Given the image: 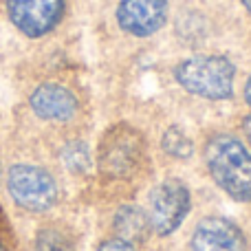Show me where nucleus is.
I'll return each mask as SVG.
<instances>
[{"label":"nucleus","instance_id":"nucleus-1","mask_svg":"<svg viewBox=\"0 0 251 251\" xmlns=\"http://www.w3.org/2000/svg\"><path fill=\"white\" fill-rule=\"evenodd\" d=\"M205 165L225 194L251 203V152L231 134H216L205 146Z\"/></svg>","mask_w":251,"mask_h":251},{"label":"nucleus","instance_id":"nucleus-18","mask_svg":"<svg viewBox=\"0 0 251 251\" xmlns=\"http://www.w3.org/2000/svg\"><path fill=\"white\" fill-rule=\"evenodd\" d=\"M0 251H7V249H4V247H2V245H0Z\"/></svg>","mask_w":251,"mask_h":251},{"label":"nucleus","instance_id":"nucleus-7","mask_svg":"<svg viewBox=\"0 0 251 251\" xmlns=\"http://www.w3.org/2000/svg\"><path fill=\"white\" fill-rule=\"evenodd\" d=\"M190 247L192 251H247V238L234 221L207 216L194 227Z\"/></svg>","mask_w":251,"mask_h":251},{"label":"nucleus","instance_id":"nucleus-13","mask_svg":"<svg viewBox=\"0 0 251 251\" xmlns=\"http://www.w3.org/2000/svg\"><path fill=\"white\" fill-rule=\"evenodd\" d=\"M62 156H64V161H66V168L73 170V172H84V170L88 168V163H91L88 150L84 143H69Z\"/></svg>","mask_w":251,"mask_h":251},{"label":"nucleus","instance_id":"nucleus-17","mask_svg":"<svg viewBox=\"0 0 251 251\" xmlns=\"http://www.w3.org/2000/svg\"><path fill=\"white\" fill-rule=\"evenodd\" d=\"M243 4H245V9L251 13V0H243Z\"/></svg>","mask_w":251,"mask_h":251},{"label":"nucleus","instance_id":"nucleus-5","mask_svg":"<svg viewBox=\"0 0 251 251\" xmlns=\"http://www.w3.org/2000/svg\"><path fill=\"white\" fill-rule=\"evenodd\" d=\"M7 187L11 199L29 212H47L57 201V185L44 168L18 163L9 170Z\"/></svg>","mask_w":251,"mask_h":251},{"label":"nucleus","instance_id":"nucleus-6","mask_svg":"<svg viewBox=\"0 0 251 251\" xmlns=\"http://www.w3.org/2000/svg\"><path fill=\"white\" fill-rule=\"evenodd\" d=\"M7 13L18 31L29 38H42L64 16V0H7Z\"/></svg>","mask_w":251,"mask_h":251},{"label":"nucleus","instance_id":"nucleus-9","mask_svg":"<svg viewBox=\"0 0 251 251\" xmlns=\"http://www.w3.org/2000/svg\"><path fill=\"white\" fill-rule=\"evenodd\" d=\"M31 108L47 122H69L77 113V100L60 84H42L31 93Z\"/></svg>","mask_w":251,"mask_h":251},{"label":"nucleus","instance_id":"nucleus-2","mask_svg":"<svg viewBox=\"0 0 251 251\" xmlns=\"http://www.w3.org/2000/svg\"><path fill=\"white\" fill-rule=\"evenodd\" d=\"M174 79L192 95L209 101H223L234 95L236 69L223 55H194L178 62Z\"/></svg>","mask_w":251,"mask_h":251},{"label":"nucleus","instance_id":"nucleus-14","mask_svg":"<svg viewBox=\"0 0 251 251\" xmlns=\"http://www.w3.org/2000/svg\"><path fill=\"white\" fill-rule=\"evenodd\" d=\"M97 251H137L132 243H126L122 238H110V240H104V243L97 247Z\"/></svg>","mask_w":251,"mask_h":251},{"label":"nucleus","instance_id":"nucleus-12","mask_svg":"<svg viewBox=\"0 0 251 251\" xmlns=\"http://www.w3.org/2000/svg\"><path fill=\"white\" fill-rule=\"evenodd\" d=\"M38 251H75V245L64 231L60 229H42L35 238Z\"/></svg>","mask_w":251,"mask_h":251},{"label":"nucleus","instance_id":"nucleus-3","mask_svg":"<svg viewBox=\"0 0 251 251\" xmlns=\"http://www.w3.org/2000/svg\"><path fill=\"white\" fill-rule=\"evenodd\" d=\"M146 163V141L132 126H113L97 146V165L108 178H130Z\"/></svg>","mask_w":251,"mask_h":251},{"label":"nucleus","instance_id":"nucleus-11","mask_svg":"<svg viewBox=\"0 0 251 251\" xmlns=\"http://www.w3.org/2000/svg\"><path fill=\"white\" fill-rule=\"evenodd\" d=\"M161 146H163V150L168 152V154L176 156V159H187V156H192V152H194L192 139L178 128H168V132L161 139Z\"/></svg>","mask_w":251,"mask_h":251},{"label":"nucleus","instance_id":"nucleus-4","mask_svg":"<svg viewBox=\"0 0 251 251\" xmlns=\"http://www.w3.org/2000/svg\"><path fill=\"white\" fill-rule=\"evenodd\" d=\"M190 190L181 178H165L150 192L148 201V223L156 236H170L181 227L190 214Z\"/></svg>","mask_w":251,"mask_h":251},{"label":"nucleus","instance_id":"nucleus-15","mask_svg":"<svg viewBox=\"0 0 251 251\" xmlns=\"http://www.w3.org/2000/svg\"><path fill=\"white\" fill-rule=\"evenodd\" d=\"M243 130H245V137H247V141L251 143V115L247 119H245V124H243Z\"/></svg>","mask_w":251,"mask_h":251},{"label":"nucleus","instance_id":"nucleus-8","mask_svg":"<svg viewBox=\"0 0 251 251\" xmlns=\"http://www.w3.org/2000/svg\"><path fill=\"white\" fill-rule=\"evenodd\" d=\"M117 22L134 38L154 35L168 22V0H122Z\"/></svg>","mask_w":251,"mask_h":251},{"label":"nucleus","instance_id":"nucleus-10","mask_svg":"<svg viewBox=\"0 0 251 251\" xmlns=\"http://www.w3.org/2000/svg\"><path fill=\"white\" fill-rule=\"evenodd\" d=\"M113 227L117 231V238L126 243H139L150 234V223H148V214L139 209L137 205H126L119 207L115 214Z\"/></svg>","mask_w":251,"mask_h":251},{"label":"nucleus","instance_id":"nucleus-16","mask_svg":"<svg viewBox=\"0 0 251 251\" xmlns=\"http://www.w3.org/2000/svg\"><path fill=\"white\" fill-rule=\"evenodd\" d=\"M245 100H247V104L251 106V75H249L247 84H245Z\"/></svg>","mask_w":251,"mask_h":251}]
</instances>
